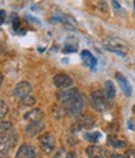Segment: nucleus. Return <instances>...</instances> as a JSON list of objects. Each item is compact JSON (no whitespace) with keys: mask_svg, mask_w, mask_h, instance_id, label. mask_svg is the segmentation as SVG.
I'll return each mask as SVG.
<instances>
[{"mask_svg":"<svg viewBox=\"0 0 135 158\" xmlns=\"http://www.w3.org/2000/svg\"><path fill=\"white\" fill-rule=\"evenodd\" d=\"M50 20L51 22H56V23H62L69 30H75L76 28H78V23H76V20L71 15H68V14L58 13V14L53 15V18L50 19Z\"/></svg>","mask_w":135,"mask_h":158,"instance_id":"obj_5","label":"nucleus"},{"mask_svg":"<svg viewBox=\"0 0 135 158\" xmlns=\"http://www.w3.org/2000/svg\"><path fill=\"white\" fill-rule=\"evenodd\" d=\"M66 158H75V153L74 152H70L66 154Z\"/></svg>","mask_w":135,"mask_h":158,"instance_id":"obj_32","label":"nucleus"},{"mask_svg":"<svg viewBox=\"0 0 135 158\" xmlns=\"http://www.w3.org/2000/svg\"><path fill=\"white\" fill-rule=\"evenodd\" d=\"M115 78H117L118 84L120 85V88H121V90H123L124 95H125L126 98L131 97L133 89H131V85H130V83H129V81H128V79H126V78H125V77H124L121 73H119V72H117V73H115Z\"/></svg>","mask_w":135,"mask_h":158,"instance_id":"obj_9","label":"nucleus"},{"mask_svg":"<svg viewBox=\"0 0 135 158\" xmlns=\"http://www.w3.org/2000/svg\"><path fill=\"white\" fill-rule=\"evenodd\" d=\"M111 4L114 5V8H115V9H117V10H120V9H121L120 4H119L118 2H115V0H113V2H111Z\"/></svg>","mask_w":135,"mask_h":158,"instance_id":"obj_29","label":"nucleus"},{"mask_svg":"<svg viewBox=\"0 0 135 158\" xmlns=\"http://www.w3.org/2000/svg\"><path fill=\"white\" fill-rule=\"evenodd\" d=\"M134 9H135V2H134Z\"/></svg>","mask_w":135,"mask_h":158,"instance_id":"obj_35","label":"nucleus"},{"mask_svg":"<svg viewBox=\"0 0 135 158\" xmlns=\"http://www.w3.org/2000/svg\"><path fill=\"white\" fill-rule=\"evenodd\" d=\"M89 99H90L91 107L95 110H98V112H105V110H108L110 108V103L106 99L104 92H101V90H94L90 94Z\"/></svg>","mask_w":135,"mask_h":158,"instance_id":"obj_3","label":"nucleus"},{"mask_svg":"<svg viewBox=\"0 0 135 158\" xmlns=\"http://www.w3.org/2000/svg\"><path fill=\"white\" fill-rule=\"evenodd\" d=\"M78 93H79V90L76 88H69V89H65L63 92H59L56 94V97H58V99H59L62 103H64L65 101L70 99L71 97H74L75 94H78Z\"/></svg>","mask_w":135,"mask_h":158,"instance_id":"obj_16","label":"nucleus"},{"mask_svg":"<svg viewBox=\"0 0 135 158\" xmlns=\"http://www.w3.org/2000/svg\"><path fill=\"white\" fill-rule=\"evenodd\" d=\"M16 158H38L35 149L29 144H23L16 152Z\"/></svg>","mask_w":135,"mask_h":158,"instance_id":"obj_10","label":"nucleus"},{"mask_svg":"<svg viewBox=\"0 0 135 158\" xmlns=\"http://www.w3.org/2000/svg\"><path fill=\"white\" fill-rule=\"evenodd\" d=\"M39 142H40V149L45 154L51 153L54 151V148H55V138L50 133L40 135L39 137Z\"/></svg>","mask_w":135,"mask_h":158,"instance_id":"obj_6","label":"nucleus"},{"mask_svg":"<svg viewBox=\"0 0 135 158\" xmlns=\"http://www.w3.org/2000/svg\"><path fill=\"white\" fill-rule=\"evenodd\" d=\"M11 19H13V28L15 30L19 29V27H20V22H19V18L16 16V14H11Z\"/></svg>","mask_w":135,"mask_h":158,"instance_id":"obj_24","label":"nucleus"},{"mask_svg":"<svg viewBox=\"0 0 135 158\" xmlns=\"http://www.w3.org/2000/svg\"><path fill=\"white\" fill-rule=\"evenodd\" d=\"M110 158H126L125 156H121V154H111Z\"/></svg>","mask_w":135,"mask_h":158,"instance_id":"obj_30","label":"nucleus"},{"mask_svg":"<svg viewBox=\"0 0 135 158\" xmlns=\"http://www.w3.org/2000/svg\"><path fill=\"white\" fill-rule=\"evenodd\" d=\"M53 82H54V85L56 88L69 89L73 85V79L68 74H56L53 79Z\"/></svg>","mask_w":135,"mask_h":158,"instance_id":"obj_8","label":"nucleus"},{"mask_svg":"<svg viewBox=\"0 0 135 158\" xmlns=\"http://www.w3.org/2000/svg\"><path fill=\"white\" fill-rule=\"evenodd\" d=\"M8 112H9L8 104H6L4 101H2V99H0V119H2L3 117H5Z\"/></svg>","mask_w":135,"mask_h":158,"instance_id":"obj_21","label":"nucleus"},{"mask_svg":"<svg viewBox=\"0 0 135 158\" xmlns=\"http://www.w3.org/2000/svg\"><path fill=\"white\" fill-rule=\"evenodd\" d=\"M98 5H99V9L100 10H103L104 13H108V6H106V3L105 2H99Z\"/></svg>","mask_w":135,"mask_h":158,"instance_id":"obj_26","label":"nucleus"},{"mask_svg":"<svg viewBox=\"0 0 135 158\" xmlns=\"http://www.w3.org/2000/svg\"><path fill=\"white\" fill-rule=\"evenodd\" d=\"M104 94L108 101H113L115 98V87L111 81H106L104 84Z\"/></svg>","mask_w":135,"mask_h":158,"instance_id":"obj_17","label":"nucleus"},{"mask_svg":"<svg viewBox=\"0 0 135 158\" xmlns=\"http://www.w3.org/2000/svg\"><path fill=\"white\" fill-rule=\"evenodd\" d=\"M11 129V123L10 122H0V134L5 133Z\"/></svg>","mask_w":135,"mask_h":158,"instance_id":"obj_22","label":"nucleus"},{"mask_svg":"<svg viewBox=\"0 0 135 158\" xmlns=\"http://www.w3.org/2000/svg\"><path fill=\"white\" fill-rule=\"evenodd\" d=\"M128 124H129V129H131V131H133V129H134V124H133L131 119H129V121H128Z\"/></svg>","mask_w":135,"mask_h":158,"instance_id":"obj_31","label":"nucleus"},{"mask_svg":"<svg viewBox=\"0 0 135 158\" xmlns=\"http://www.w3.org/2000/svg\"><path fill=\"white\" fill-rule=\"evenodd\" d=\"M3 79H4V77H3L2 73H0V87H2V84H3Z\"/></svg>","mask_w":135,"mask_h":158,"instance_id":"obj_33","label":"nucleus"},{"mask_svg":"<svg viewBox=\"0 0 135 158\" xmlns=\"http://www.w3.org/2000/svg\"><path fill=\"white\" fill-rule=\"evenodd\" d=\"M43 117H44V113L40 109H33V110L25 113L24 119L29 121L30 123H33V122H42Z\"/></svg>","mask_w":135,"mask_h":158,"instance_id":"obj_13","label":"nucleus"},{"mask_svg":"<svg viewBox=\"0 0 135 158\" xmlns=\"http://www.w3.org/2000/svg\"><path fill=\"white\" fill-rule=\"evenodd\" d=\"M16 142V135L13 129L0 134V153H8Z\"/></svg>","mask_w":135,"mask_h":158,"instance_id":"obj_4","label":"nucleus"},{"mask_svg":"<svg viewBox=\"0 0 135 158\" xmlns=\"http://www.w3.org/2000/svg\"><path fill=\"white\" fill-rule=\"evenodd\" d=\"M81 59L85 65H88L89 68H94L96 67V64H98V60H96V58L89 52V50H83L81 52Z\"/></svg>","mask_w":135,"mask_h":158,"instance_id":"obj_15","label":"nucleus"},{"mask_svg":"<svg viewBox=\"0 0 135 158\" xmlns=\"http://www.w3.org/2000/svg\"><path fill=\"white\" fill-rule=\"evenodd\" d=\"M31 84L29 82H20V83H18L14 88V97L15 98H19V99H24V98L29 97L30 92H31Z\"/></svg>","mask_w":135,"mask_h":158,"instance_id":"obj_7","label":"nucleus"},{"mask_svg":"<svg viewBox=\"0 0 135 158\" xmlns=\"http://www.w3.org/2000/svg\"><path fill=\"white\" fill-rule=\"evenodd\" d=\"M103 45L106 50L111 52V53H115V54H118L120 55L121 58H124L128 53V44L121 40V39L119 38H113V36H109L106 38L105 40L103 42Z\"/></svg>","mask_w":135,"mask_h":158,"instance_id":"obj_1","label":"nucleus"},{"mask_svg":"<svg viewBox=\"0 0 135 158\" xmlns=\"http://www.w3.org/2000/svg\"><path fill=\"white\" fill-rule=\"evenodd\" d=\"M125 157H126V158H135V149H129V151H126Z\"/></svg>","mask_w":135,"mask_h":158,"instance_id":"obj_27","label":"nucleus"},{"mask_svg":"<svg viewBox=\"0 0 135 158\" xmlns=\"http://www.w3.org/2000/svg\"><path fill=\"white\" fill-rule=\"evenodd\" d=\"M78 50V48H76V44H66L65 48L63 49L64 53H74Z\"/></svg>","mask_w":135,"mask_h":158,"instance_id":"obj_23","label":"nucleus"},{"mask_svg":"<svg viewBox=\"0 0 135 158\" xmlns=\"http://www.w3.org/2000/svg\"><path fill=\"white\" fill-rule=\"evenodd\" d=\"M0 158H2V157H0Z\"/></svg>","mask_w":135,"mask_h":158,"instance_id":"obj_36","label":"nucleus"},{"mask_svg":"<svg viewBox=\"0 0 135 158\" xmlns=\"http://www.w3.org/2000/svg\"><path fill=\"white\" fill-rule=\"evenodd\" d=\"M53 158H66V153L63 151V149H59L55 154H54V157Z\"/></svg>","mask_w":135,"mask_h":158,"instance_id":"obj_25","label":"nucleus"},{"mask_svg":"<svg viewBox=\"0 0 135 158\" xmlns=\"http://www.w3.org/2000/svg\"><path fill=\"white\" fill-rule=\"evenodd\" d=\"M133 113L135 114V106H133Z\"/></svg>","mask_w":135,"mask_h":158,"instance_id":"obj_34","label":"nucleus"},{"mask_svg":"<svg viewBox=\"0 0 135 158\" xmlns=\"http://www.w3.org/2000/svg\"><path fill=\"white\" fill-rule=\"evenodd\" d=\"M5 16H6V13L4 10H0V24H3L5 22Z\"/></svg>","mask_w":135,"mask_h":158,"instance_id":"obj_28","label":"nucleus"},{"mask_svg":"<svg viewBox=\"0 0 135 158\" xmlns=\"http://www.w3.org/2000/svg\"><path fill=\"white\" fill-rule=\"evenodd\" d=\"M95 123V119L90 115H84L80 117L78 121H76V128L80 129V128H91Z\"/></svg>","mask_w":135,"mask_h":158,"instance_id":"obj_14","label":"nucleus"},{"mask_svg":"<svg viewBox=\"0 0 135 158\" xmlns=\"http://www.w3.org/2000/svg\"><path fill=\"white\" fill-rule=\"evenodd\" d=\"M44 129V124L42 122H33L26 126L25 133L28 137H36L38 134H40Z\"/></svg>","mask_w":135,"mask_h":158,"instance_id":"obj_11","label":"nucleus"},{"mask_svg":"<svg viewBox=\"0 0 135 158\" xmlns=\"http://www.w3.org/2000/svg\"><path fill=\"white\" fill-rule=\"evenodd\" d=\"M83 106H84V103H83V97H81L80 92L63 103L64 110L70 115H78L83 110Z\"/></svg>","mask_w":135,"mask_h":158,"instance_id":"obj_2","label":"nucleus"},{"mask_svg":"<svg viewBox=\"0 0 135 158\" xmlns=\"http://www.w3.org/2000/svg\"><path fill=\"white\" fill-rule=\"evenodd\" d=\"M35 103H36L35 98H33V97H26V98H24V99L20 101L19 106H20L22 108H23V107H31V106H34Z\"/></svg>","mask_w":135,"mask_h":158,"instance_id":"obj_20","label":"nucleus"},{"mask_svg":"<svg viewBox=\"0 0 135 158\" xmlns=\"http://www.w3.org/2000/svg\"><path fill=\"white\" fill-rule=\"evenodd\" d=\"M100 138H101V133L100 132H89V133L84 134V139L88 141V142H91V143L99 142Z\"/></svg>","mask_w":135,"mask_h":158,"instance_id":"obj_18","label":"nucleus"},{"mask_svg":"<svg viewBox=\"0 0 135 158\" xmlns=\"http://www.w3.org/2000/svg\"><path fill=\"white\" fill-rule=\"evenodd\" d=\"M86 154L90 158H104L106 156V151L99 146H89L86 148Z\"/></svg>","mask_w":135,"mask_h":158,"instance_id":"obj_12","label":"nucleus"},{"mask_svg":"<svg viewBox=\"0 0 135 158\" xmlns=\"http://www.w3.org/2000/svg\"><path fill=\"white\" fill-rule=\"evenodd\" d=\"M109 143L114 147V148H124L126 147V142L121 141V139H115V138H109Z\"/></svg>","mask_w":135,"mask_h":158,"instance_id":"obj_19","label":"nucleus"}]
</instances>
